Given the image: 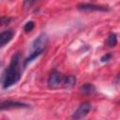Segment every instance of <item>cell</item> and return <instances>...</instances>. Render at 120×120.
I'll use <instances>...</instances> for the list:
<instances>
[{
  "label": "cell",
  "mask_w": 120,
  "mask_h": 120,
  "mask_svg": "<svg viewBox=\"0 0 120 120\" xmlns=\"http://www.w3.org/2000/svg\"><path fill=\"white\" fill-rule=\"evenodd\" d=\"M43 52H44V51H35V52H32L30 53V55L24 60V62H23V66L26 67L30 62H32L34 59H36L37 57H38Z\"/></svg>",
  "instance_id": "cell-10"
},
{
  "label": "cell",
  "mask_w": 120,
  "mask_h": 120,
  "mask_svg": "<svg viewBox=\"0 0 120 120\" xmlns=\"http://www.w3.org/2000/svg\"><path fill=\"white\" fill-rule=\"evenodd\" d=\"M64 80V77L62 76V74L56 70L52 71L49 78H48V86L50 88H56L58 87L60 84H62Z\"/></svg>",
  "instance_id": "cell-3"
},
{
  "label": "cell",
  "mask_w": 120,
  "mask_h": 120,
  "mask_svg": "<svg viewBox=\"0 0 120 120\" xmlns=\"http://www.w3.org/2000/svg\"><path fill=\"white\" fill-rule=\"evenodd\" d=\"M78 9L87 10V11H107V10H109L108 7L94 5V4H85V3L78 5Z\"/></svg>",
  "instance_id": "cell-5"
},
{
  "label": "cell",
  "mask_w": 120,
  "mask_h": 120,
  "mask_svg": "<svg viewBox=\"0 0 120 120\" xmlns=\"http://www.w3.org/2000/svg\"><path fill=\"white\" fill-rule=\"evenodd\" d=\"M13 35H14V33H13V31L11 29H8L6 31H3L0 34V46L3 47L7 43H8L12 39Z\"/></svg>",
  "instance_id": "cell-7"
},
{
  "label": "cell",
  "mask_w": 120,
  "mask_h": 120,
  "mask_svg": "<svg viewBox=\"0 0 120 120\" xmlns=\"http://www.w3.org/2000/svg\"><path fill=\"white\" fill-rule=\"evenodd\" d=\"M29 105L22 103V102H19V101H4L1 103L0 108L1 110H7V109H13V108H28Z\"/></svg>",
  "instance_id": "cell-6"
},
{
  "label": "cell",
  "mask_w": 120,
  "mask_h": 120,
  "mask_svg": "<svg viewBox=\"0 0 120 120\" xmlns=\"http://www.w3.org/2000/svg\"><path fill=\"white\" fill-rule=\"evenodd\" d=\"M106 44L109 46V47H114L116 44H117V37L115 34H110L109 37L107 38V40H106Z\"/></svg>",
  "instance_id": "cell-11"
},
{
  "label": "cell",
  "mask_w": 120,
  "mask_h": 120,
  "mask_svg": "<svg viewBox=\"0 0 120 120\" xmlns=\"http://www.w3.org/2000/svg\"><path fill=\"white\" fill-rule=\"evenodd\" d=\"M21 54L19 52L13 54L10 63L6 69L4 81H3V88H8L13 84L17 83L21 78Z\"/></svg>",
  "instance_id": "cell-1"
},
{
  "label": "cell",
  "mask_w": 120,
  "mask_h": 120,
  "mask_svg": "<svg viewBox=\"0 0 120 120\" xmlns=\"http://www.w3.org/2000/svg\"><path fill=\"white\" fill-rule=\"evenodd\" d=\"M91 111V104L89 102H82L79 107L78 109L73 112L71 118L73 120H80V119H82L84 118L88 113L89 112Z\"/></svg>",
  "instance_id": "cell-2"
},
{
  "label": "cell",
  "mask_w": 120,
  "mask_h": 120,
  "mask_svg": "<svg viewBox=\"0 0 120 120\" xmlns=\"http://www.w3.org/2000/svg\"><path fill=\"white\" fill-rule=\"evenodd\" d=\"M76 77L73 75H68L67 77H64L62 86L64 88H71L76 84Z\"/></svg>",
  "instance_id": "cell-8"
},
{
  "label": "cell",
  "mask_w": 120,
  "mask_h": 120,
  "mask_svg": "<svg viewBox=\"0 0 120 120\" xmlns=\"http://www.w3.org/2000/svg\"><path fill=\"white\" fill-rule=\"evenodd\" d=\"M81 90H82V92L83 94L90 95V94H93V93L96 92V87H95V85H93L92 83L87 82V83H84V84L82 85Z\"/></svg>",
  "instance_id": "cell-9"
},
{
  "label": "cell",
  "mask_w": 120,
  "mask_h": 120,
  "mask_svg": "<svg viewBox=\"0 0 120 120\" xmlns=\"http://www.w3.org/2000/svg\"><path fill=\"white\" fill-rule=\"evenodd\" d=\"M10 18H8V17H2L1 18V25H5V24H8L9 22H10Z\"/></svg>",
  "instance_id": "cell-14"
},
{
  "label": "cell",
  "mask_w": 120,
  "mask_h": 120,
  "mask_svg": "<svg viewBox=\"0 0 120 120\" xmlns=\"http://www.w3.org/2000/svg\"><path fill=\"white\" fill-rule=\"evenodd\" d=\"M34 28H35V22H34L33 21H28V22L24 24V26H23V30H24L25 33L31 32Z\"/></svg>",
  "instance_id": "cell-12"
},
{
  "label": "cell",
  "mask_w": 120,
  "mask_h": 120,
  "mask_svg": "<svg viewBox=\"0 0 120 120\" xmlns=\"http://www.w3.org/2000/svg\"><path fill=\"white\" fill-rule=\"evenodd\" d=\"M114 82H115V83H116V84H119V85H120V73H118V74L116 75Z\"/></svg>",
  "instance_id": "cell-15"
},
{
  "label": "cell",
  "mask_w": 120,
  "mask_h": 120,
  "mask_svg": "<svg viewBox=\"0 0 120 120\" xmlns=\"http://www.w3.org/2000/svg\"><path fill=\"white\" fill-rule=\"evenodd\" d=\"M112 55L111 53H106V54H104L103 56H101L100 61H101V62H108V61H110V60L112 59Z\"/></svg>",
  "instance_id": "cell-13"
},
{
  "label": "cell",
  "mask_w": 120,
  "mask_h": 120,
  "mask_svg": "<svg viewBox=\"0 0 120 120\" xmlns=\"http://www.w3.org/2000/svg\"><path fill=\"white\" fill-rule=\"evenodd\" d=\"M48 43V38L45 34H41L38 36L32 43V52L35 51H44L46 45Z\"/></svg>",
  "instance_id": "cell-4"
}]
</instances>
